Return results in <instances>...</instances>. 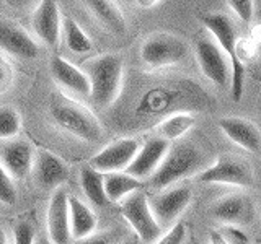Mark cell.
<instances>
[{"label": "cell", "mask_w": 261, "mask_h": 244, "mask_svg": "<svg viewBox=\"0 0 261 244\" xmlns=\"http://www.w3.org/2000/svg\"><path fill=\"white\" fill-rule=\"evenodd\" d=\"M212 165L211 153L193 140H181L170 146L162 165L149 179V186L155 191H163L186 177L201 174Z\"/></svg>", "instance_id": "obj_1"}, {"label": "cell", "mask_w": 261, "mask_h": 244, "mask_svg": "<svg viewBox=\"0 0 261 244\" xmlns=\"http://www.w3.org/2000/svg\"><path fill=\"white\" fill-rule=\"evenodd\" d=\"M49 114L61 130L84 142H98L103 137V127L95 114L65 95L53 98Z\"/></svg>", "instance_id": "obj_2"}, {"label": "cell", "mask_w": 261, "mask_h": 244, "mask_svg": "<svg viewBox=\"0 0 261 244\" xmlns=\"http://www.w3.org/2000/svg\"><path fill=\"white\" fill-rule=\"evenodd\" d=\"M92 83V101L100 108H110L122 89V59L118 54H103L85 64L84 70Z\"/></svg>", "instance_id": "obj_3"}, {"label": "cell", "mask_w": 261, "mask_h": 244, "mask_svg": "<svg viewBox=\"0 0 261 244\" xmlns=\"http://www.w3.org/2000/svg\"><path fill=\"white\" fill-rule=\"evenodd\" d=\"M201 21L212 36L216 38L217 44L222 47L230 60L232 69V100L239 103L243 95V80H245V65L237 54V44H239V33H237V24L228 15L224 13H207L201 16Z\"/></svg>", "instance_id": "obj_4"}, {"label": "cell", "mask_w": 261, "mask_h": 244, "mask_svg": "<svg viewBox=\"0 0 261 244\" xmlns=\"http://www.w3.org/2000/svg\"><path fill=\"white\" fill-rule=\"evenodd\" d=\"M204 184H225L250 189L255 184V171L248 160L233 153H222L201 174L196 176Z\"/></svg>", "instance_id": "obj_5"}, {"label": "cell", "mask_w": 261, "mask_h": 244, "mask_svg": "<svg viewBox=\"0 0 261 244\" xmlns=\"http://www.w3.org/2000/svg\"><path fill=\"white\" fill-rule=\"evenodd\" d=\"M119 211L129 223L130 230L139 236L141 242L153 244L163 234V228L155 220L149 205V195L145 192L137 191L130 194L121 202Z\"/></svg>", "instance_id": "obj_6"}, {"label": "cell", "mask_w": 261, "mask_h": 244, "mask_svg": "<svg viewBox=\"0 0 261 244\" xmlns=\"http://www.w3.org/2000/svg\"><path fill=\"white\" fill-rule=\"evenodd\" d=\"M188 57V46L178 36L159 33L147 38L141 46V60L149 69H165L178 65Z\"/></svg>", "instance_id": "obj_7"}, {"label": "cell", "mask_w": 261, "mask_h": 244, "mask_svg": "<svg viewBox=\"0 0 261 244\" xmlns=\"http://www.w3.org/2000/svg\"><path fill=\"white\" fill-rule=\"evenodd\" d=\"M193 192L188 186H171L149 195V205L163 230H170L179 222V217L190 207Z\"/></svg>", "instance_id": "obj_8"}, {"label": "cell", "mask_w": 261, "mask_h": 244, "mask_svg": "<svg viewBox=\"0 0 261 244\" xmlns=\"http://www.w3.org/2000/svg\"><path fill=\"white\" fill-rule=\"evenodd\" d=\"M209 215L224 226L245 228L255 222L256 203L248 194H228L211 203Z\"/></svg>", "instance_id": "obj_9"}, {"label": "cell", "mask_w": 261, "mask_h": 244, "mask_svg": "<svg viewBox=\"0 0 261 244\" xmlns=\"http://www.w3.org/2000/svg\"><path fill=\"white\" fill-rule=\"evenodd\" d=\"M196 59H198L202 75L212 81L219 88H224L232 80L230 60L217 41H212L209 36H201L194 46Z\"/></svg>", "instance_id": "obj_10"}, {"label": "cell", "mask_w": 261, "mask_h": 244, "mask_svg": "<svg viewBox=\"0 0 261 244\" xmlns=\"http://www.w3.org/2000/svg\"><path fill=\"white\" fill-rule=\"evenodd\" d=\"M141 146L137 138H119L90 158V166L103 174L121 173L130 166Z\"/></svg>", "instance_id": "obj_11"}, {"label": "cell", "mask_w": 261, "mask_h": 244, "mask_svg": "<svg viewBox=\"0 0 261 244\" xmlns=\"http://www.w3.org/2000/svg\"><path fill=\"white\" fill-rule=\"evenodd\" d=\"M35 148L28 140L12 138L0 143V163L13 179H24L35 168Z\"/></svg>", "instance_id": "obj_12"}, {"label": "cell", "mask_w": 261, "mask_h": 244, "mask_svg": "<svg viewBox=\"0 0 261 244\" xmlns=\"http://www.w3.org/2000/svg\"><path fill=\"white\" fill-rule=\"evenodd\" d=\"M67 191L56 189L47 205V233L54 244H73L70 233V210Z\"/></svg>", "instance_id": "obj_13"}, {"label": "cell", "mask_w": 261, "mask_h": 244, "mask_svg": "<svg viewBox=\"0 0 261 244\" xmlns=\"http://www.w3.org/2000/svg\"><path fill=\"white\" fill-rule=\"evenodd\" d=\"M0 51L20 60H33L39 55V46L21 26L0 18Z\"/></svg>", "instance_id": "obj_14"}, {"label": "cell", "mask_w": 261, "mask_h": 244, "mask_svg": "<svg viewBox=\"0 0 261 244\" xmlns=\"http://www.w3.org/2000/svg\"><path fill=\"white\" fill-rule=\"evenodd\" d=\"M61 15L56 0H41L31 15V26L41 43L47 47H57L61 38Z\"/></svg>", "instance_id": "obj_15"}, {"label": "cell", "mask_w": 261, "mask_h": 244, "mask_svg": "<svg viewBox=\"0 0 261 244\" xmlns=\"http://www.w3.org/2000/svg\"><path fill=\"white\" fill-rule=\"evenodd\" d=\"M219 129L232 143L248 153L261 151V129L250 119L227 116L219 119Z\"/></svg>", "instance_id": "obj_16"}, {"label": "cell", "mask_w": 261, "mask_h": 244, "mask_svg": "<svg viewBox=\"0 0 261 244\" xmlns=\"http://www.w3.org/2000/svg\"><path fill=\"white\" fill-rule=\"evenodd\" d=\"M170 146L171 143L163 140L160 137L149 138V140L141 146V150L136 155V158L130 163V166L126 169V173L141 179V181H144V179L149 181L155 171L159 169V166L162 165V161L165 158V155L168 153Z\"/></svg>", "instance_id": "obj_17"}, {"label": "cell", "mask_w": 261, "mask_h": 244, "mask_svg": "<svg viewBox=\"0 0 261 244\" xmlns=\"http://www.w3.org/2000/svg\"><path fill=\"white\" fill-rule=\"evenodd\" d=\"M33 171H35L36 184L41 189H47V191L59 189L67 181L70 174L67 163L47 150H41L39 153H36Z\"/></svg>", "instance_id": "obj_18"}, {"label": "cell", "mask_w": 261, "mask_h": 244, "mask_svg": "<svg viewBox=\"0 0 261 244\" xmlns=\"http://www.w3.org/2000/svg\"><path fill=\"white\" fill-rule=\"evenodd\" d=\"M79 2L105 31L113 36H124L127 23L116 0H79Z\"/></svg>", "instance_id": "obj_19"}, {"label": "cell", "mask_w": 261, "mask_h": 244, "mask_svg": "<svg viewBox=\"0 0 261 244\" xmlns=\"http://www.w3.org/2000/svg\"><path fill=\"white\" fill-rule=\"evenodd\" d=\"M49 69H51L53 78L62 88L69 89V92L75 93V95H80V96L92 95V83H90L88 75L84 70H80L73 64H70L69 60H65L64 57L53 55Z\"/></svg>", "instance_id": "obj_20"}, {"label": "cell", "mask_w": 261, "mask_h": 244, "mask_svg": "<svg viewBox=\"0 0 261 244\" xmlns=\"http://www.w3.org/2000/svg\"><path fill=\"white\" fill-rule=\"evenodd\" d=\"M69 210H70V233L73 241L84 239L96 231L98 218L95 215V211L85 202H82L79 197L70 195Z\"/></svg>", "instance_id": "obj_21"}, {"label": "cell", "mask_w": 261, "mask_h": 244, "mask_svg": "<svg viewBox=\"0 0 261 244\" xmlns=\"http://www.w3.org/2000/svg\"><path fill=\"white\" fill-rule=\"evenodd\" d=\"M142 187L144 181L130 176L126 171L105 174V191L110 203H121L130 194L141 191Z\"/></svg>", "instance_id": "obj_22"}, {"label": "cell", "mask_w": 261, "mask_h": 244, "mask_svg": "<svg viewBox=\"0 0 261 244\" xmlns=\"http://www.w3.org/2000/svg\"><path fill=\"white\" fill-rule=\"evenodd\" d=\"M80 186L93 207L103 208L110 203L105 191V174L93 169L90 165L80 169Z\"/></svg>", "instance_id": "obj_23"}, {"label": "cell", "mask_w": 261, "mask_h": 244, "mask_svg": "<svg viewBox=\"0 0 261 244\" xmlns=\"http://www.w3.org/2000/svg\"><path fill=\"white\" fill-rule=\"evenodd\" d=\"M194 126H196V117L191 112H175L163 119L160 124H157L155 132H157V137L171 143L179 140Z\"/></svg>", "instance_id": "obj_24"}, {"label": "cell", "mask_w": 261, "mask_h": 244, "mask_svg": "<svg viewBox=\"0 0 261 244\" xmlns=\"http://www.w3.org/2000/svg\"><path fill=\"white\" fill-rule=\"evenodd\" d=\"M64 26V36H65V44L73 54H87L93 49V44L90 38L85 35V31L82 29L79 24L69 16H65L62 21Z\"/></svg>", "instance_id": "obj_25"}, {"label": "cell", "mask_w": 261, "mask_h": 244, "mask_svg": "<svg viewBox=\"0 0 261 244\" xmlns=\"http://www.w3.org/2000/svg\"><path fill=\"white\" fill-rule=\"evenodd\" d=\"M21 130V116L12 106L0 108V140H12Z\"/></svg>", "instance_id": "obj_26"}, {"label": "cell", "mask_w": 261, "mask_h": 244, "mask_svg": "<svg viewBox=\"0 0 261 244\" xmlns=\"http://www.w3.org/2000/svg\"><path fill=\"white\" fill-rule=\"evenodd\" d=\"M127 239V230L122 226H111L103 231H95L84 239L73 241V244H122Z\"/></svg>", "instance_id": "obj_27"}, {"label": "cell", "mask_w": 261, "mask_h": 244, "mask_svg": "<svg viewBox=\"0 0 261 244\" xmlns=\"http://www.w3.org/2000/svg\"><path fill=\"white\" fill-rule=\"evenodd\" d=\"M0 202L4 205H13L16 202V189L13 184V177L0 163Z\"/></svg>", "instance_id": "obj_28"}, {"label": "cell", "mask_w": 261, "mask_h": 244, "mask_svg": "<svg viewBox=\"0 0 261 244\" xmlns=\"http://www.w3.org/2000/svg\"><path fill=\"white\" fill-rule=\"evenodd\" d=\"M188 239V226L185 222H179L167 230L153 244H185Z\"/></svg>", "instance_id": "obj_29"}, {"label": "cell", "mask_w": 261, "mask_h": 244, "mask_svg": "<svg viewBox=\"0 0 261 244\" xmlns=\"http://www.w3.org/2000/svg\"><path fill=\"white\" fill-rule=\"evenodd\" d=\"M36 231L28 220H20L13 228V242L15 244H36Z\"/></svg>", "instance_id": "obj_30"}, {"label": "cell", "mask_w": 261, "mask_h": 244, "mask_svg": "<svg viewBox=\"0 0 261 244\" xmlns=\"http://www.w3.org/2000/svg\"><path fill=\"white\" fill-rule=\"evenodd\" d=\"M228 7L243 23H250L253 18V0H227Z\"/></svg>", "instance_id": "obj_31"}, {"label": "cell", "mask_w": 261, "mask_h": 244, "mask_svg": "<svg viewBox=\"0 0 261 244\" xmlns=\"http://www.w3.org/2000/svg\"><path fill=\"white\" fill-rule=\"evenodd\" d=\"M15 80V72L13 67L8 64L2 55H0V95L7 93L12 88Z\"/></svg>", "instance_id": "obj_32"}, {"label": "cell", "mask_w": 261, "mask_h": 244, "mask_svg": "<svg viewBox=\"0 0 261 244\" xmlns=\"http://www.w3.org/2000/svg\"><path fill=\"white\" fill-rule=\"evenodd\" d=\"M227 241L230 244H250L248 236L242 231V228H233V226H225L224 231Z\"/></svg>", "instance_id": "obj_33"}, {"label": "cell", "mask_w": 261, "mask_h": 244, "mask_svg": "<svg viewBox=\"0 0 261 244\" xmlns=\"http://www.w3.org/2000/svg\"><path fill=\"white\" fill-rule=\"evenodd\" d=\"M209 244H230L227 241L225 238V234L222 231H219V230H212L209 233Z\"/></svg>", "instance_id": "obj_34"}, {"label": "cell", "mask_w": 261, "mask_h": 244, "mask_svg": "<svg viewBox=\"0 0 261 244\" xmlns=\"http://www.w3.org/2000/svg\"><path fill=\"white\" fill-rule=\"evenodd\" d=\"M4 2L7 5H10V7H15V8H20V7H24L27 5L30 0H4Z\"/></svg>", "instance_id": "obj_35"}, {"label": "cell", "mask_w": 261, "mask_h": 244, "mask_svg": "<svg viewBox=\"0 0 261 244\" xmlns=\"http://www.w3.org/2000/svg\"><path fill=\"white\" fill-rule=\"evenodd\" d=\"M136 2H137L139 7H142V8H150L157 2H160V0H136Z\"/></svg>", "instance_id": "obj_36"}, {"label": "cell", "mask_w": 261, "mask_h": 244, "mask_svg": "<svg viewBox=\"0 0 261 244\" xmlns=\"http://www.w3.org/2000/svg\"><path fill=\"white\" fill-rule=\"evenodd\" d=\"M0 244H8V236L2 223H0Z\"/></svg>", "instance_id": "obj_37"}, {"label": "cell", "mask_w": 261, "mask_h": 244, "mask_svg": "<svg viewBox=\"0 0 261 244\" xmlns=\"http://www.w3.org/2000/svg\"><path fill=\"white\" fill-rule=\"evenodd\" d=\"M36 244H54L51 239H49V238H39L38 241H36Z\"/></svg>", "instance_id": "obj_38"}]
</instances>
